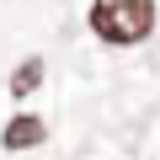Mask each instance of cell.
Listing matches in <instances>:
<instances>
[{
    "mask_svg": "<svg viewBox=\"0 0 160 160\" xmlns=\"http://www.w3.org/2000/svg\"><path fill=\"white\" fill-rule=\"evenodd\" d=\"M38 86H43V59H38V53H32V59H22V69H16V75H11V96H16V102H22V96H32V91H38Z\"/></svg>",
    "mask_w": 160,
    "mask_h": 160,
    "instance_id": "cell-3",
    "label": "cell"
},
{
    "mask_svg": "<svg viewBox=\"0 0 160 160\" xmlns=\"http://www.w3.org/2000/svg\"><path fill=\"white\" fill-rule=\"evenodd\" d=\"M43 139H48V123L32 118V112H22V118H11L6 128H0V144L6 149H38Z\"/></svg>",
    "mask_w": 160,
    "mask_h": 160,
    "instance_id": "cell-2",
    "label": "cell"
},
{
    "mask_svg": "<svg viewBox=\"0 0 160 160\" xmlns=\"http://www.w3.org/2000/svg\"><path fill=\"white\" fill-rule=\"evenodd\" d=\"M91 32L112 48H133L155 32V0H91Z\"/></svg>",
    "mask_w": 160,
    "mask_h": 160,
    "instance_id": "cell-1",
    "label": "cell"
}]
</instances>
